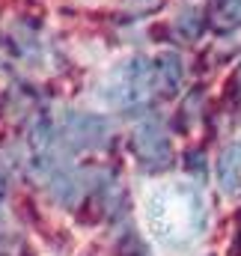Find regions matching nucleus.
<instances>
[{"mask_svg": "<svg viewBox=\"0 0 241 256\" xmlns=\"http://www.w3.org/2000/svg\"><path fill=\"white\" fill-rule=\"evenodd\" d=\"M236 92H238V98H241V66H238V72H236Z\"/></svg>", "mask_w": 241, "mask_h": 256, "instance_id": "obj_9", "label": "nucleus"}, {"mask_svg": "<svg viewBox=\"0 0 241 256\" xmlns=\"http://www.w3.org/2000/svg\"><path fill=\"white\" fill-rule=\"evenodd\" d=\"M102 96L108 104L120 108L125 114L146 110L158 98V84H155V66L149 57H131L120 63L104 80Z\"/></svg>", "mask_w": 241, "mask_h": 256, "instance_id": "obj_2", "label": "nucleus"}, {"mask_svg": "<svg viewBox=\"0 0 241 256\" xmlns=\"http://www.w3.org/2000/svg\"><path fill=\"white\" fill-rule=\"evenodd\" d=\"M202 24H206V18H202V12L200 9H184L179 18H176V30L182 33V39H196L200 33H202Z\"/></svg>", "mask_w": 241, "mask_h": 256, "instance_id": "obj_7", "label": "nucleus"}, {"mask_svg": "<svg viewBox=\"0 0 241 256\" xmlns=\"http://www.w3.org/2000/svg\"><path fill=\"white\" fill-rule=\"evenodd\" d=\"M131 149H134V158L143 170L149 173H158V170H167L173 164V143L167 137V131L161 122L155 120H146L134 128L131 134Z\"/></svg>", "mask_w": 241, "mask_h": 256, "instance_id": "obj_3", "label": "nucleus"}, {"mask_svg": "<svg viewBox=\"0 0 241 256\" xmlns=\"http://www.w3.org/2000/svg\"><path fill=\"white\" fill-rule=\"evenodd\" d=\"M155 66V84H158V98H173L182 90V80H184V66H182L179 54H158L152 57Z\"/></svg>", "mask_w": 241, "mask_h": 256, "instance_id": "obj_4", "label": "nucleus"}, {"mask_svg": "<svg viewBox=\"0 0 241 256\" xmlns=\"http://www.w3.org/2000/svg\"><path fill=\"white\" fill-rule=\"evenodd\" d=\"M218 185L226 196L241 194V140L230 143L218 158Z\"/></svg>", "mask_w": 241, "mask_h": 256, "instance_id": "obj_5", "label": "nucleus"}, {"mask_svg": "<svg viewBox=\"0 0 241 256\" xmlns=\"http://www.w3.org/2000/svg\"><path fill=\"white\" fill-rule=\"evenodd\" d=\"M6 191H9V176H6V167L0 161V202L6 200Z\"/></svg>", "mask_w": 241, "mask_h": 256, "instance_id": "obj_8", "label": "nucleus"}, {"mask_svg": "<svg viewBox=\"0 0 241 256\" xmlns=\"http://www.w3.org/2000/svg\"><path fill=\"white\" fill-rule=\"evenodd\" d=\"M208 24L218 33H232L241 27V0H208Z\"/></svg>", "mask_w": 241, "mask_h": 256, "instance_id": "obj_6", "label": "nucleus"}, {"mask_svg": "<svg viewBox=\"0 0 241 256\" xmlns=\"http://www.w3.org/2000/svg\"><path fill=\"white\" fill-rule=\"evenodd\" d=\"M149 224L158 242L188 244L206 230V202L202 194L190 185L161 188L149 200Z\"/></svg>", "mask_w": 241, "mask_h": 256, "instance_id": "obj_1", "label": "nucleus"}]
</instances>
